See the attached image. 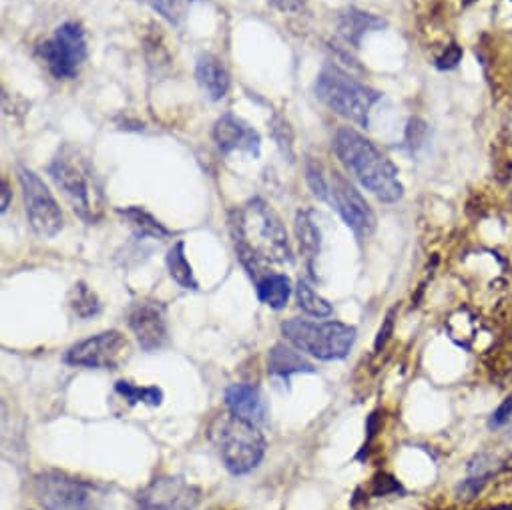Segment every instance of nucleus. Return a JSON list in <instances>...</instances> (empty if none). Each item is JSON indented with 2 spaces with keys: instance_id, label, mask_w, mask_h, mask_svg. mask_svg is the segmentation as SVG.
<instances>
[{
  "instance_id": "nucleus-1",
  "label": "nucleus",
  "mask_w": 512,
  "mask_h": 510,
  "mask_svg": "<svg viewBox=\"0 0 512 510\" xmlns=\"http://www.w3.org/2000/svg\"><path fill=\"white\" fill-rule=\"evenodd\" d=\"M231 237L235 253L247 274L258 282L270 264H294V251L286 225L262 199L253 197L231 213Z\"/></svg>"
},
{
  "instance_id": "nucleus-2",
  "label": "nucleus",
  "mask_w": 512,
  "mask_h": 510,
  "mask_svg": "<svg viewBox=\"0 0 512 510\" xmlns=\"http://www.w3.org/2000/svg\"><path fill=\"white\" fill-rule=\"evenodd\" d=\"M334 151L342 165L380 201L396 203L404 195L396 165L352 127L338 129Z\"/></svg>"
},
{
  "instance_id": "nucleus-3",
  "label": "nucleus",
  "mask_w": 512,
  "mask_h": 510,
  "mask_svg": "<svg viewBox=\"0 0 512 510\" xmlns=\"http://www.w3.org/2000/svg\"><path fill=\"white\" fill-rule=\"evenodd\" d=\"M47 171L73 211L83 221L93 223L101 209L99 201L103 199V191L89 157L75 145H63Z\"/></svg>"
},
{
  "instance_id": "nucleus-4",
  "label": "nucleus",
  "mask_w": 512,
  "mask_h": 510,
  "mask_svg": "<svg viewBox=\"0 0 512 510\" xmlns=\"http://www.w3.org/2000/svg\"><path fill=\"white\" fill-rule=\"evenodd\" d=\"M211 440L223 466L235 474H247L264 460L266 438L255 424H249L233 414L217 418L211 426Z\"/></svg>"
},
{
  "instance_id": "nucleus-5",
  "label": "nucleus",
  "mask_w": 512,
  "mask_h": 510,
  "mask_svg": "<svg viewBox=\"0 0 512 510\" xmlns=\"http://www.w3.org/2000/svg\"><path fill=\"white\" fill-rule=\"evenodd\" d=\"M316 97L340 117L368 127V115L378 103L380 93L356 81L336 65H326L314 85Z\"/></svg>"
},
{
  "instance_id": "nucleus-6",
  "label": "nucleus",
  "mask_w": 512,
  "mask_h": 510,
  "mask_svg": "<svg viewBox=\"0 0 512 510\" xmlns=\"http://www.w3.org/2000/svg\"><path fill=\"white\" fill-rule=\"evenodd\" d=\"M282 336L300 352L324 362L342 360L356 342V328L342 322H314L292 318L282 324Z\"/></svg>"
},
{
  "instance_id": "nucleus-7",
  "label": "nucleus",
  "mask_w": 512,
  "mask_h": 510,
  "mask_svg": "<svg viewBox=\"0 0 512 510\" xmlns=\"http://www.w3.org/2000/svg\"><path fill=\"white\" fill-rule=\"evenodd\" d=\"M35 494L45 510H111L95 484L57 470L35 478Z\"/></svg>"
},
{
  "instance_id": "nucleus-8",
  "label": "nucleus",
  "mask_w": 512,
  "mask_h": 510,
  "mask_svg": "<svg viewBox=\"0 0 512 510\" xmlns=\"http://www.w3.org/2000/svg\"><path fill=\"white\" fill-rule=\"evenodd\" d=\"M49 73L59 79H75L87 59V39L79 23L61 25L55 35L39 47Z\"/></svg>"
},
{
  "instance_id": "nucleus-9",
  "label": "nucleus",
  "mask_w": 512,
  "mask_h": 510,
  "mask_svg": "<svg viewBox=\"0 0 512 510\" xmlns=\"http://www.w3.org/2000/svg\"><path fill=\"white\" fill-rule=\"evenodd\" d=\"M19 181L23 187L25 211L35 233L55 237L63 229V211L45 185V181L31 169L19 167Z\"/></svg>"
},
{
  "instance_id": "nucleus-10",
  "label": "nucleus",
  "mask_w": 512,
  "mask_h": 510,
  "mask_svg": "<svg viewBox=\"0 0 512 510\" xmlns=\"http://www.w3.org/2000/svg\"><path fill=\"white\" fill-rule=\"evenodd\" d=\"M127 352H129L127 338L117 330H109L73 344L65 352L63 360L69 366H79V368L115 370L123 362Z\"/></svg>"
},
{
  "instance_id": "nucleus-11",
  "label": "nucleus",
  "mask_w": 512,
  "mask_h": 510,
  "mask_svg": "<svg viewBox=\"0 0 512 510\" xmlns=\"http://www.w3.org/2000/svg\"><path fill=\"white\" fill-rule=\"evenodd\" d=\"M330 203L336 207L346 225L358 235L368 237L376 229V215L362 193L342 173H330Z\"/></svg>"
},
{
  "instance_id": "nucleus-12",
  "label": "nucleus",
  "mask_w": 512,
  "mask_h": 510,
  "mask_svg": "<svg viewBox=\"0 0 512 510\" xmlns=\"http://www.w3.org/2000/svg\"><path fill=\"white\" fill-rule=\"evenodd\" d=\"M199 502L201 490L179 476L155 478L137 494L141 510H195Z\"/></svg>"
},
{
  "instance_id": "nucleus-13",
  "label": "nucleus",
  "mask_w": 512,
  "mask_h": 510,
  "mask_svg": "<svg viewBox=\"0 0 512 510\" xmlns=\"http://www.w3.org/2000/svg\"><path fill=\"white\" fill-rule=\"evenodd\" d=\"M129 330L145 352H157L169 342L165 308L159 302H137L127 312Z\"/></svg>"
},
{
  "instance_id": "nucleus-14",
  "label": "nucleus",
  "mask_w": 512,
  "mask_h": 510,
  "mask_svg": "<svg viewBox=\"0 0 512 510\" xmlns=\"http://www.w3.org/2000/svg\"><path fill=\"white\" fill-rule=\"evenodd\" d=\"M213 139L221 153L243 151V153H249L251 157H260V149H262L260 133L231 113H225L215 121Z\"/></svg>"
},
{
  "instance_id": "nucleus-15",
  "label": "nucleus",
  "mask_w": 512,
  "mask_h": 510,
  "mask_svg": "<svg viewBox=\"0 0 512 510\" xmlns=\"http://www.w3.org/2000/svg\"><path fill=\"white\" fill-rule=\"evenodd\" d=\"M225 406L229 414L255 426L268 418V402L262 390L253 384H231L225 390Z\"/></svg>"
},
{
  "instance_id": "nucleus-16",
  "label": "nucleus",
  "mask_w": 512,
  "mask_h": 510,
  "mask_svg": "<svg viewBox=\"0 0 512 510\" xmlns=\"http://www.w3.org/2000/svg\"><path fill=\"white\" fill-rule=\"evenodd\" d=\"M195 79H197L201 91L211 101H221L227 95L229 83H231L225 65L213 55L199 57L197 67H195Z\"/></svg>"
},
{
  "instance_id": "nucleus-17",
  "label": "nucleus",
  "mask_w": 512,
  "mask_h": 510,
  "mask_svg": "<svg viewBox=\"0 0 512 510\" xmlns=\"http://www.w3.org/2000/svg\"><path fill=\"white\" fill-rule=\"evenodd\" d=\"M386 23L370 13H362L356 9H350L348 13H344L338 21V37L344 41V45L358 49L362 39L372 33L382 29Z\"/></svg>"
},
{
  "instance_id": "nucleus-18",
  "label": "nucleus",
  "mask_w": 512,
  "mask_h": 510,
  "mask_svg": "<svg viewBox=\"0 0 512 510\" xmlns=\"http://www.w3.org/2000/svg\"><path fill=\"white\" fill-rule=\"evenodd\" d=\"M268 372L272 376L290 378L292 374H314L316 368L300 354L298 348L276 344L268 354Z\"/></svg>"
},
{
  "instance_id": "nucleus-19",
  "label": "nucleus",
  "mask_w": 512,
  "mask_h": 510,
  "mask_svg": "<svg viewBox=\"0 0 512 510\" xmlns=\"http://www.w3.org/2000/svg\"><path fill=\"white\" fill-rule=\"evenodd\" d=\"M296 237L300 245V253L304 255V262L308 272L314 274V264L320 255V245H322V233L320 227L314 221L312 211L302 209L296 215Z\"/></svg>"
},
{
  "instance_id": "nucleus-20",
  "label": "nucleus",
  "mask_w": 512,
  "mask_h": 510,
  "mask_svg": "<svg viewBox=\"0 0 512 510\" xmlns=\"http://www.w3.org/2000/svg\"><path fill=\"white\" fill-rule=\"evenodd\" d=\"M255 292H258L262 304L270 306L272 310H284L290 302L294 286L286 274L270 272L255 282Z\"/></svg>"
},
{
  "instance_id": "nucleus-21",
  "label": "nucleus",
  "mask_w": 512,
  "mask_h": 510,
  "mask_svg": "<svg viewBox=\"0 0 512 510\" xmlns=\"http://www.w3.org/2000/svg\"><path fill=\"white\" fill-rule=\"evenodd\" d=\"M117 213L125 219V223L131 227V231L137 237H149V239H167L171 235V231L159 223L149 211H145L143 207H125V209H117Z\"/></svg>"
},
{
  "instance_id": "nucleus-22",
  "label": "nucleus",
  "mask_w": 512,
  "mask_h": 510,
  "mask_svg": "<svg viewBox=\"0 0 512 510\" xmlns=\"http://www.w3.org/2000/svg\"><path fill=\"white\" fill-rule=\"evenodd\" d=\"M167 270H169V276L183 288V290H199V284L193 276V270L185 258V243L179 239L175 241L169 251H167Z\"/></svg>"
},
{
  "instance_id": "nucleus-23",
  "label": "nucleus",
  "mask_w": 512,
  "mask_h": 510,
  "mask_svg": "<svg viewBox=\"0 0 512 510\" xmlns=\"http://www.w3.org/2000/svg\"><path fill=\"white\" fill-rule=\"evenodd\" d=\"M296 300L302 312H306L312 318H330L334 314V308L328 300H324L306 280H300L296 286Z\"/></svg>"
},
{
  "instance_id": "nucleus-24",
  "label": "nucleus",
  "mask_w": 512,
  "mask_h": 510,
  "mask_svg": "<svg viewBox=\"0 0 512 510\" xmlns=\"http://www.w3.org/2000/svg\"><path fill=\"white\" fill-rule=\"evenodd\" d=\"M69 306L75 312V316H79L81 320H91L99 316L103 310L101 300L85 282L75 284V288L69 294Z\"/></svg>"
},
{
  "instance_id": "nucleus-25",
  "label": "nucleus",
  "mask_w": 512,
  "mask_h": 510,
  "mask_svg": "<svg viewBox=\"0 0 512 510\" xmlns=\"http://www.w3.org/2000/svg\"><path fill=\"white\" fill-rule=\"evenodd\" d=\"M115 392L123 396L129 404H147V406H161L163 402V390L157 386H137L125 380H119L115 384Z\"/></svg>"
},
{
  "instance_id": "nucleus-26",
  "label": "nucleus",
  "mask_w": 512,
  "mask_h": 510,
  "mask_svg": "<svg viewBox=\"0 0 512 510\" xmlns=\"http://www.w3.org/2000/svg\"><path fill=\"white\" fill-rule=\"evenodd\" d=\"M141 3L149 5L153 11H157L163 19H167L173 25H179L189 9V0H141Z\"/></svg>"
},
{
  "instance_id": "nucleus-27",
  "label": "nucleus",
  "mask_w": 512,
  "mask_h": 510,
  "mask_svg": "<svg viewBox=\"0 0 512 510\" xmlns=\"http://www.w3.org/2000/svg\"><path fill=\"white\" fill-rule=\"evenodd\" d=\"M308 183H310V189L312 193L322 199V201H330V183L328 179L324 177L322 169L316 167V165H310L308 167Z\"/></svg>"
},
{
  "instance_id": "nucleus-28",
  "label": "nucleus",
  "mask_w": 512,
  "mask_h": 510,
  "mask_svg": "<svg viewBox=\"0 0 512 510\" xmlns=\"http://www.w3.org/2000/svg\"><path fill=\"white\" fill-rule=\"evenodd\" d=\"M508 422H512V396H508V398L494 410V414H492L490 420H488V426L494 430V428L506 426Z\"/></svg>"
},
{
  "instance_id": "nucleus-29",
  "label": "nucleus",
  "mask_w": 512,
  "mask_h": 510,
  "mask_svg": "<svg viewBox=\"0 0 512 510\" xmlns=\"http://www.w3.org/2000/svg\"><path fill=\"white\" fill-rule=\"evenodd\" d=\"M460 59H462L460 47L450 45V47L446 49V53L436 59V67H438V69H454V67L460 63Z\"/></svg>"
},
{
  "instance_id": "nucleus-30",
  "label": "nucleus",
  "mask_w": 512,
  "mask_h": 510,
  "mask_svg": "<svg viewBox=\"0 0 512 510\" xmlns=\"http://www.w3.org/2000/svg\"><path fill=\"white\" fill-rule=\"evenodd\" d=\"M392 332H394V310L386 316V320H384V324H382V328H380V332L376 336V344H374L376 352H380L386 346V342L390 340Z\"/></svg>"
},
{
  "instance_id": "nucleus-31",
  "label": "nucleus",
  "mask_w": 512,
  "mask_h": 510,
  "mask_svg": "<svg viewBox=\"0 0 512 510\" xmlns=\"http://www.w3.org/2000/svg\"><path fill=\"white\" fill-rule=\"evenodd\" d=\"M484 482H486L484 476H470L468 480H464V482L458 486V492H460L464 498H474V496L480 492V488L484 486Z\"/></svg>"
},
{
  "instance_id": "nucleus-32",
  "label": "nucleus",
  "mask_w": 512,
  "mask_h": 510,
  "mask_svg": "<svg viewBox=\"0 0 512 510\" xmlns=\"http://www.w3.org/2000/svg\"><path fill=\"white\" fill-rule=\"evenodd\" d=\"M272 7H276L280 13H300L308 0H268Z\"/></svg>"
},
{
  "instance_id": "nucleus-33",
  "label": "nucleus",
  "mask_w": 512,
  "mask_h": 510,
  "mask_svg": "<svg viewBox=\"0 0 512 510\" xmlns=\"http://www.w3.org/2000/svg\"><path fill=\"white\" fill-rule=\"evenodd\" d=\"M396 490H400V484L392 476L382 474L376 478V490H374L376 494H388V492H396Z\"/></svg>"
},
{
  "instance_id": "nucleus-34",
  "label": "nucleus",
  "mask_w": 512,
  "mask_h": 510,
  "mask_svg": "<svg viewBox=\"0 0 512 510\" xmlns=\"http://www.w3.org/2000/svg\"><path fill=\"white\" fill-rule=\"evenodd\" d=\"M11 197H13V191H11V185L7 179H3V201H0V211L7 213L9 205H11Z\"/></svg>"
}]
</instances>
